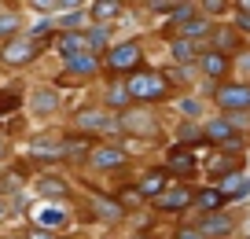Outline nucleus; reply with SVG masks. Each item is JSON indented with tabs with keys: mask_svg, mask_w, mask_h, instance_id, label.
Returning <instances> with one entry per match:
<instances>
[{
	"mask_svg": "<svg viewBox=\"0 0 250 239\" xmlns=\"http://www.w3.org/2000/svg\"><path fill=\"white\" fill-rule=\"evenodd\" d=\"M147 66V48L140 37H125L103 52V77H129Z\"/></svg>",
	"mask_w": 250,
	"mask_h": 239,
	"instance_id": "nucleus-1",
	"label": "nucleus"
},
{
	"mask_svg": "<svg viewBox=\"0 0 250 239\" xmlns=\"http://www.w3.org/2000/svg\"><path fill=\"white\" fill-rule=\"evenodd\" d=\"M125 88H129L133 103H144V107H151V103H166L173 96V85L166 81L162 70H155V66H144V70H136V74H129V77H125Z\"/></svg>",
	"mask_w": 250,
	"mask_h": 239,
	"instance_id": "nucleus-2",
	"label": "nucleus"
},
{
	"mask_svg": "<svg viewBox=\"0 0 250 239\" xmlns=\"http://www.w3.org/2000/svg\"><path fill=\"white\" fill-rule=\"evenodd\" d=\"M92 81H103V59L100 55H81V59H70V63H62V70L55 74V88H85L92 85Z\"/></svg>",
	"mask_w": 250,
	"mask_h": 239,
	"instance_id": "nucleus-3",
	"label": "nucleus"
},
{
	"mask_svg": "<svg viewBox=\"0 0 250 239\" xmlns=\"http://www.w3.org/2000/svg\"><path fill=\"white\" fill-rule=\"evenodd\" d=\"M206 96L217 107V114H250V81H225L206 85Z\"/></svg>",
	"mask_w": 250,
	"mask_h": 239,
	"instance_id": "nucleus-4",
	"label": "nucleus"
},
{
	"mask_svg": "<svg viewBox=\"0 0 250 239\" xmlns=\"http://www.w3.org/2000/svg\"><path fill=\"white\" fill-rule=\"evenodd\" d=\"M55 41V37H52ZM52 41H33L30 33H19V37L4 41L0 44V66H8V70H19V66H30V63L41 59V52H44Z\"/></svg>",
	"mask_w": 250,
	"mask_h": 239,
	"instance_id": "nucleus-5",
	"label": "nucleus"
},
{
	"mask_svg": "<svg viewBox=\"0 0 250 239\" xmlns=\"http://www.w3.org/2000/svg\"><path fill=\"white\" fill-rule=\"evenodd\" d=\"M129 166H133V154L122 144H92V151L85 154V170L96 173H122Z\"/></svg>",
	"mask_w": 250,
	"mask_h": 239,
	"instance_id": "nucleus-6",
	"label": "nucleus"
},
{
	"mask_svg": "<svg viewBox=\"0 0 250 239\" xmlns=\"http://www.w3.org/2000/svg\"><path fill=\"white\" fill-rule=\"evenodd\" d=\"M110 110H103L100 103H85V107H78L70 118H66V125H70V132H78V136H103V129L110 125Z\"/></svg>",
	"mask_w": 250,
	"mask_h": 239,
	"instance_id": "nucleus-7",
	"label": "nucleus"
},
{
	"mask_svg": "<svg viewBox=\"0 0 250 239\" xmlns=\"http://www.w3.org/2000/svg\"><path fill=\"white\" fill-rule=\"evenodd\" d=\"M206 48H213V52H221V55H228V59H235L239 52H247V37H243V33L225 19V22H213L210 37H206Z\"/></svg>",
	"mask_w": 250,
	"mask_h": 239,
	"instance_id": "nucleus-8",
	"label": "nucleus"
},
{
	"mask_svg": "<svg viewBox=\"0 0 250 239\" xmlns=\"http://www.w3.org/2000/svg\"><path fill=\"white\" fill-rule=\"evenodd\" d=\"M191 224H195L206 239H232L235 232H239V214H235V210H217V214L195 217Z\"/></svg>",
	"mask_w": 250,
	"mask_h": 239,
	"instance_id": "nucleus-9",
	"label": "nucleus"
},
{
	"mask_svg": "<svg viewBox=\"0 0 250 239\" xmlns=\"http://www.w3.org/2000/svg\"><path fill=\"white\" fill-rule=\"evenodd\" d=\"M191 206H195V188L184 184V180L169 184L155 202H151V210H155V214H184V210H191Z\"/></svg>",
	"mask_w": 250,
	"mask_h": 239,
	"instance_id": "nucleus-10",
	"label": "nucleus"
},
{
	"mask_svg": "<svg viewBox=\"0 0 250 239\" xmlns=\"http://www.w3.org/2000/svg\"><path fill=\"white\" fill-rule=\"evenodd\" d=\"M30 221H33V228L62 236V232L70 228V210L62 206V202H41V206H30Z\"/></svg>",
	"mask_w": 250,
	"mask_h": 239,
	"instance_id": "nucleus-11",
	"label": "nucleus"
},
{
	"mask_svg": "<svg viewBox=\"0 0 250 239\" xmlns=\"http://www.w3.org/2000/svg\"><path fill=\"white\" fill-rule=\"evenodd\" d=\"M122 132L125 136H140V140H155L158 136V114L155 107H133L122 114Z\"/></svg>",
	"mask_w": 250,
	"mask_h": 239,
	"instance_id": "nucleus-12",
	"label": "nucleus"
},
{
	"mask_svg": "<svg viewBox=\"0 0 250 239\" xmlns=\"http://www.w3.org/2000/svg\"><path fill=\"white\" fill-rule=\"evenodd\" d=\"M195 70H199V77H203L206 85H225V81H232V70H235V66H232V59H228V55L206 48V52L199 55Z\"/></svg>",
	"mask_w": 250,
	"mask_h": 239,
	"instance_id": "nucleus-13",
	"label": "nucleus"
},
{
	"mask_svg": "<svg viewBox=\"0 0 250 239\" xmlns=\"http://www.w3.org/2000/svg\"><path fill=\"white\" fill-rule=\"evenodd\" d=\"M33 195H37L41 202H66L74 195V188H70V180L62 177V173L44 170V173L33 177Z\"/></svg>",
	"mask_w": 250,
	"mask_h": 239,
	"instance_id": "nucleus-14",
	"label": "nucleus"
},
{
	"mask_svg": "<svg viewBox=\"0 0 250 239\" xmlns=\"http://www.w3.org/2000/svg\"><path fill=\"white\" fill-rule=\"evenodd\" d=\"M166 173H169V177H180L188 184V180L195 177L199 170H203V166H199V154L191 151V147H180V144H173L169 147V154H166Z\"/></svg>",
	"mask_w": 250,
	"mask_h": 239,
	"instance_id": "nucleus-15",
	"label": "nucleus"
},
{
	"mask_svg": "<svg viewBox=\"0 0 250 239\" xmlns=\"http://www.w3.org/2000/svg\"><path fill=\"white\" fill-rule=\"evenodd\" d=\"M100 107L110 110V114L122 118L125 110H133V96H129V88H125V77H103V96H100Z\"/></svg>",
	"mask_w": 250,
	"mask_h": 239,
	"instance_id": "nucleus-16",
	"label": "nucleus"
},
{
	"mask_svg": "<svg viewBox=\"0 0 250 239\" xmlns=\"http://www.w3.org/2000/svg\"><path fill=\"white\" fill-rule=\"evenodd\" d=\"M203 170H206V177H210V184H221L225 177L247 170V158H243V154H228V151H210L206 162H203Z\"/></svg>",
	"mask_w": 250,
	"mask_h": 239,
	"instance_id": "nucleus-17",
	"label": "nucleus"
},
{
	"mask_svg": "<svg viewBox=\"0 0 250 239\" xmlns=\"http://www.w3.org/2000/svg\"><path fill=\"white\" fill-rule=\"evenodd\" d=\"M26 107H30V114L33 118H41V122H48V118H55L62 110V92L55 85H37L30 92V103H26Z\"/></svg>",
	"mask_w": 250,
	"mask_h": 239,
	"instance_id": "nucleus-18",
	"label": "nucleus"
},
{
	"mask_svg": "<svg viewBox=\"0 0 250 239\" xmlns=\"http://www.w3.org/2000/svg\"><path fill=\"white\" fill-rule=\"evenodd\" d=\"M203 140L217 151V147H228V144H235V140H243V136L221 114H213V118H203Z\"/></svg>",
	"mask_w": 250,
	"mask_h": 239,
	"instance_id": "nucleus-19",
	"label": "nucleus"
},
{
	"mask_svg": "<svg viewBox=\"0 0 250 239\" xmlns=\"http://www.w3.org/2000/svg\"><path fill=\"white\" fill-rule=\"evenodd\" d=\"M133 188H136V192H140V199H144V202H147V206H151V202H155L158 195H162L166 188H169V173H166V166H151V170L144 173V177L136 180Z\"/></svg>",
	"mask_w": 250,
	"mask_h": 239,
	"instance_id": "nucleus-20",
	"label": "nucleus"
},
{
	"mask_svg": "<svg viewBox=\"0 0 250 239\" xmlns=\"http://www.w3.org/2000/svg\"><path fill=\"white\" fill-rule=\"evenodd\" d=\"M203 52H206V41H188V37L169 41V63L173 66H195Z\"/></svg>",
	"mask_w": 250,
	"mask_h": 239,
	"instance_id": "nucleus-21",
	"label": "nucleus"
},
{
	"mask_svg": "<svg viewBox=\"0 0 250 239\" xmlns=\"http://www.w3.org/2000/svg\"><path fill=\"white\" fill-rule=\"evenodd\" d=\"M52 44H55V55H59L62 63L88 55V37H85V30H78V33H55Z\"/></svg>",
	"mask_w": 250,
	"mask_h": 239,
	"instance_id": "nucleus-22",
	"label": "nucleus"
},
{
	"mask_svg": "<svg viewBox=\"0 0 250 239\" xmlns=\"http://www.w3.org/2000/svg\"><path fill=\"white\" fill-rule=\"evenodd\" d=\"M85 11H88V26H114L125 15V4L122 0H92Z\"/></svg>",
	"mask_w": 250,
	"mask_h": 239,
	"instance_id": "nucleus-23",
	"label": "nucleus"
},
{
	"mask_svg": "<svg viewBox=\"0 0 250 239\" xmlns=\"http://www.w3.org/2000/svg\"><path fill=\"white\" fill-rule=\"evenodd\" d=\"M195 217H206V214H217V210H228V199L221 195L217 184H203L195 188Z\"/></svg>",
	"mask_w": 250,
	"mask_h": 239,
	"instance_id": "nucleus-24",
	"label": "nucleus"
},
{
	"mask_svg": "<svg viewBox=\"0 0 250 239\" xmlns=\"http://www.w3.org/2000/svg\"><path fill=\"white\" fill-rule=\"evenodd\" d=\"M26 162L11 166V170H0V199H15V195H22L26 188Z\"/></svg>",
	"mask_w": 250,
	"mask_h": 239,
	"instance_id": "nucleus-25",
	"label": "nucleus"
},
{
	"mask_svg": "<svg viewBox=\"0 0 250 239\" xmlns=\"http://www.w3.org/2000/svg\"><path fill=\"white\" fill-rule=\"evenodd\" d=\"M92 210H96V217H103L107 224L125 221V210H122V202H118L114 195H103V192H96V195H92Z\"/></svg>",
	"mask_w": 250,
	"mask_h": 239,
	"instance_id": "nucleus-26",
	"label": "nucleus"
},
{
	"mask_svg": "<svg viewBox=\"0 0 250 239\" xmlns=\"http://www.w3.org/2000/svg\"><path fill=\"white\" fill-rule=\"evenodd\" d=\"M19 33H26V19H22V11L11 4V8H0V44L4 41H11V37H19Z\"/></svg>",
	"mask_w": 250,
	"mask_h": 239,
	"instance_id": "nucleus-27",
	"label": "nucleus"
},
{
	"mask_svg": "<svg viewBox=\"0 0 250 239\" xmlns=\"http://www.w3.org/2000/svg\"><path fill=\"white\" fill-rule=\"evenodd\" d=\"M22 85H11V88H0V122L4 118H19V110H22Z\"/></svg>",
	"mask_w": 250,
	"mask_h": 239,
	"instance_id": "nucleus-28",
	"label": "nucleus"
},
{
	"mask_svg": "<svg viewBox=\"0 0 250 239\" xmlns=\"http://www.w3.org/2000/svg\"><path fill=\"white\" fill-rule=\"evenodd\" d=\"M85 37H88V52L100 55V59H103V52L114 44V30H110V26H85Z\"/></svg>",
	"mask_w": 250,
	"mask_h": 239,
	"instance_id": "nucleus-29",
	"label": "nucleus"
},
{
	"mask_svg": "<svg viewBox=\"0 0 250 239\" xmlns=\"http://www.w3.org/2000/svg\"><path fill=\"white\" fill-rule=\"evenodd\" d=\"M162 74H166V81H169L173 88H188V85H195V77H199V70L195 66H162Z\"/></svg>",
	"mask_w": 250,
	"mask_h": 239,
	"instance_id": "nucleus-30",
	"label": "nucleus"
},
{
	"mask_svg": "<svg viewBox=\"0 0 250 239\" xmlns=\"http://www.w3.org/2000/svg\"><path fill=\"white\" fill-rule=\"evenodd\" d=\"M177 114H180V122H199V118L206 114V103L199 100V96H180L177 100Z\"/></svg>",
	"mask_w": 250,
	"mask_h": 239,
	"instance_id": "nucleus-31",
	"label": "nucleus"
},
{
	"mask_svg": "<svg viewBox=\"0 0 250 239\" xmlns=\"http://www.w3.org/2000/svg\"><path fill=\"white\" fill-rule=\"evenodd\" d=\"M173 136H177V144H180V147L206 144V140H203V122H180L177 129H173Z\"/></svg>",
	"mask_w": 250,
	"mask_h": 239,
	"instance_id": "nucleus-32",
	"label": "nucleus"
},
{
	"mask_svg": "<svg viewBox=\"0 0 250 239\" xmlns=\"http://www.w3.org/2000/svg\"><path fill=\"white\" fill-rule=\"evenodd\" d=\"M228 22H232L243 37H250V0H232V15H228Z\"/></svg>",
	"mask_w": 250,
	"mask_h": 239,
	"instance_id": "nucleus-33",
	"label": "nucleus"
},
{
	"mask_svg": "<svg viewBox=\"0 0 250 239\" xmlns=\"http://www.w3.org/2000/svg\"><path fill=\"white\" fill-rule=\"evenodd\" d=\"M199 15L213 19V22H225V15H232V4L228 0H199Z\"/></svg>",
	"mask_w": 250,
	"mask_h": 239,
	"instance_id": "nucleus-34",
	"label": "nucleus"
},
{
	"mask_svg": "<svg viewBox=\"0 0 250 239\" xmlns=\"http://www.w3.org/2000/svg\"><path fill=\"white\" fill-rule=\"evenodd\" d=\"M173 239H206V236H203L191 221H180L177 228H173Z\"/></svg>",
	"mask_w": 250,
	"mask_h": 239,
	"instance_id": "nucleus-35",
	"label": "nucleus"
},
{
	"mask_svg": "<svg viewBox=\"0 0 250 239\" xmlns=\"http://www.w3.org/2000/svg\"><path fill=\"white\" fill-rule=\"evenodd\" d=\"M232 66L243 74V81H250V44H247V52H239V55L232 59Z\"/></svg>",
	"mask_w": 250,
	"mask_h": 239,
	"instance_id": "nucleus-36",
	"label": "nucleus"
},
{
	"mask_svg": "<svg viewBox=\"0 0 250 239\" xmlns=\"http://www.w3.org/2000/svg\"><path fill=\"white\" fill-rule=\"evenodd\" d=\"M22 236H26V239H62V236H55V232H44V228H33V224H30V228H22Z\"/></svg>",
	"mask_w": 250,
	"mask_h": 239,
	"instance_id": "nucleus-37",
	"label": "nucleus"
},
{
	"mask_svg": "<svg viewBox=\"0 0 250 239\" xmlns=\"http://www.w3.org/2000/svg\"><path fill=\"white\" fill-rule=\"evenodd\" d=\"M11 217H19V214H15V206H11L8 199H0V221H11Z\"/></svg>",
	"mask_w": 250,
	"mask_h": 239,
	"instance_id": "nucleus-38",
	"label": "nucleus"
},
{
	"mask_svg": "<svg viewBox=\"0 0 250 239\" xmlns=\"http://www.w3.org/2000/svg\"><path fill=\"white\" fill-rule=\"evenodd\" d=\"M8 154H11V144H8V140H0V166L8 162Z\"/></svg>",
	"mask_w": 250,
	"mask_h": 239,
	"instance_id": "nucleus-39",
	"label": "nucleus"
},
{
	"mask_svg": "<svg viewBox=\"0 0 250 239\" xmlns=\"http://www.w3.org/2000/svg\"><path fill=\"white\" fill-rule=\"evenodd\" d=\"M0 239H26L22 232H11V236H0Z\"/></svg>",
	"mask_w": 250,
	"mask_h": 239,
	"instance_id": "nucleus-40",
	"label": "nucleus"
},
{
	"mask_svg": "<svg viewBox=\"0 0 250 239\" xmlns=\"http://www.w3.org/2000/svg\"><path fill=\"white\" fill-rule=\"evenodd\" d=\"M100 239H122V236H110V232H107V236H100Z\"/></svg>",
	"mask_w": 250,
	"mask_h": 239,
	"instance_id": "nucleus-41",
	"label": "nucleus"
},
{
	"mask_svg": "<svg viewBox=\"0 0 250 239\" xmlns=\"http://www.w3.org/2000/svg\"><path fill=\"white\" fill-rule=\"evenodd\" d=\"M62 239H85V236H62Z\"/></svg>",
	"mask_w": 250,
	"mask_h": 239,
	"instance_id": "nucleus-42",
	"label": "nucleus"
},
{
	"mask_svg": "<svg viewBox=\"0 0 250 239\" xmlns=\"http://www.w3.org/2000/svg\"><path fill=\"white\" fill-rule=\"evenodd\" d=\"M140 239H155V236H140Z\"/></svg>",
	"mask_w": 250,
	"mask_h": 239,
	"instance_id": "nucleus-43",
	"label": "nucleus"
}]
</instances>
